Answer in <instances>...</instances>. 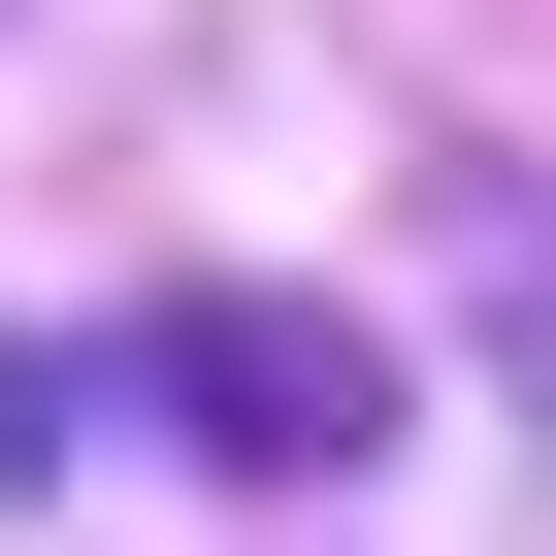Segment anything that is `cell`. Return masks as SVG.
Returning a JSON list of instances; mask_svg holds the SVG:
<instances>
[{
	"label": "cell",
	"mask_w": 556,
	"mask_h": 556,
	"mask_svg": "<svg viewBox=\"0 0 556 556\" xmlns=\"http://www.w3.org/2000/svg\"><path fill=\"white\" fill-rule=\"evenodd\" d=\"M131 393H164V458H229V491H361V458H393V361H361L328 295H164Z\"/></svg>",
	"instance_id": "obj_1"
},
{
	"label": "cell",
	"mask_w": 556,
	"mask_h": 556,
	"mask_svg": "<svg viewBox=\"0 0 556 556\" xmlns=\"http://www.w3.org/2000/svg\"><path fill=\"white\" fill-rule=\"evenodd\" d=\"M458 295H491V361H523V426H556V197H458Z\"/></svg>",
	"instance_id": "obj_2"
}]
</instances>
